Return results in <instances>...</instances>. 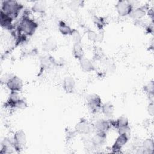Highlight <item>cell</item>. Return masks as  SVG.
I'll return each mask as SVG.
<instances>
[{"label": "cell", "mask_w": 154, "mask_h": 154, "mask_svg": "<svg viewBox=\"0 0 154 154\" xmlns=\"http://www.w3.org/2000/svg\"><path fill=\"white\" fill-rule=\"evenodd\" d=\"M100 111L107 119H111L114 115V106L109 102L102 103Z\"/></svg>", "instance_id": "obj_18"}, {"label": "cell", "mask_w": 154, "mask_h": 154, "mask_svg": "<svg viewBox=\"0 0 154 154\" xmlns=\"http://www.w3.org/2000/svg\"><path fill=\"white\" fill-rule=\"evenodd\" d=\"M73 29L64 21H60L58 23V30L64 35H70Z\"/></svg>", "instance_id": "obj_22"}, {"label": "cell", "mask_w": 154, "mask_h": 154, "mask_svg": "<svg viewBox=\"0 0 154 154\" xmlns=\"http://www.w3.org/2000/svg\"><path fill=\"white\" fill-rule=\"evenodd\" d=\"M51 55H46L41 57L40 58V67L42 69H48L55 63V60Z\"/></svg>", "instance_id": "obj_20"}, {"label": "cell", "mask_w": 154, "mask_h": 154, "mask_svg": "<svg viewBox=\"0 0 154 154\" xmlns=\"http://www.w3.org/2000/svg\"><path fill=\"white\" fill-rule=\"evenodd\" d=\"M111 127H114L117 130L120 128L127 127L129 126V120L126 116H120L116 120L109 119Z\"/></svg>", "instance_id": "obj_14"}, {"label": "cell", "mask_w": 154, "mask_h": 154, "mask_svg": "<svg viewBox=\"0 0 154 154\" xmlns=\"http://www.w3.org/2000/svg\"><path fill=\"white\" fill-rule=\"evenodd\" d=\"M13 147L17 152H22L26 144V135L22 129L16 131L12 138Z\"/></svg>", "instance_id": "obj_3"}, {"label": "cell", "mask_w": 154, "mask_h": 154, "mask_svg": "<svg viewBox=\"0 0 154 154\" xmlns=\"http://www.w3.org/2000/svg\"><path fill=\"white\" fill-rule=\"evenodd\" d=\"M31 10L32 11L35 13H43L45 10V6L41 2H36L32 6Z\"/></svg>", "instance_id": "obj_24"}, {"label": "cell", "mask_w": 154, "mask_h": 154, "mask_svg": "<svg viewBox=\"0 0 154 154\" xmlns=\"http://www.w3.org/2000/svg\"><path fill=\"white\" fill-rule=\"evenodd\" d=\"M149 8L147 5H141L134 8L129 16L136 20L142 19L147 14Z\"/></svg>", "instance_id": "obj_11"}, {"label": "cell", "mask_w": 154, "mask_h": 154, "mask_svg": "<svg viewBox=\"0 0 154 154\" xmlns=\"http://www.w3.org/2000/svg\"><path fill=\"white\" fill-rule=\"evenodd\" d=\"M22 97L20 96L19 92L17 91H10L9 94V96L8 97V99L7 102H5V105L6 106L10 108H13L14 104L21 98Z\"/></svg>", "instance_id": "obj_19"}, {"label": "cell", "mask_w": 154, "mask_h": 154, "mask_svg": "<svg viewBox=\"0 0 154 154\" xmlns=\"http://www.w3.org/2000/svg\"><path fill=\"white\" fill-rule=\"evenodd\" d=\"M72 54L74 57L78 60L84 57V52L82 43H73Z\"/></svg>", "instance_id": "obj_21"}, {"label": "cell", "mask_w": 154, "mask_h": 154, "mask_svg": "<svg viewBox=\"0 0 154 154\" xmlns=\"http://www.w3.org/2000/svg\"><path fill=\"white\" fill-rule=\"evenodd\" d=\"M13 19L1 11L0 13V25L2 28L8 31H13L14 29L13 25Z\"/></svg>", "instance_id": "obj_10"}, {"label": "cell", "mask_w": 154, "mask_h": 154, "mask_svg": "<svg viewBox=\"0 0 154 154\" xmlns=\"http://www.w3.org/2000/svg\"><path fill=\"white\" fill-rule=\"evenodd\" d=\"M93 20L95 26L97 28L99 31L103 29V28L105 26L106 23L105 19L103 17L96 16L93 17Z\"/></svg>", "instance_id": "obj_23"}, {"label": "cell", "mask_w": 154, "mask_h": 154, "mask_svg": "<svg viewBox=\"0 0 154 154\" xmlns=\"http://www.w3.org/2000/svg\"><path fill=\"white\" fill-rule=\"evenodd\" d=\"M140 153H152L154 149V141L152 138H146L141 143Z\"/></svg>", "instance_id": "obj_15"}, {"label": "cell", "mask_w": 154, "mask_h": 154, "mask_svg": "<svg viewBox=\"0 0 154 154\" xmlns=\"http://www.w3.org/2000/svg\"><path fill=\"white\" fill-rule=\"evenodd\" d=\"M57 48V42L52 37L47 38L42 44V49L45 52H51Z\"/></svg>", "instance_id": "obj_16"}, {"label": "cell", "mask_w": 154, "mask_h": 154, "mask_svg": "<svg viewBox=\"0 0 154 154\" xmlns=\"http://www.w3.org/2000/svg\"><path fill=\"white\" fill-rule=\"evenodd\" d=\"M79 62V66L81 69L85 72H93L95 70L94 66L90 59L84 57L78 60Z\"/></svg>", "instance_id": "obj_17"}, {"label": "cell", "mask_w": 154, "mask_h": 154, "mask_svg": "<svg viewBox=\"0 0 154 154\" xmlns=\"http://www.w3.org/2000/svg\"><path fill=\"white\" fill-rule=\"evenodd\" d=\"M5 85L10 91L20 92L23 87L22 80L19 76L14 75H11L5 82Z\"/></svg>", "instance_id": "obj_7"}, {"label": "cell", "mask_w": 154, "mask_h": 154, "mask_svg": "<svg viewBox=\"0 0 154 154\" xmlns=\"http://www.w3.org/2000/svg\"><path fill=\"white\" fill-rule=\"evenodd\" d=\"M94 128V132L106 133L109 131L111 128L109 119H99L93 123Z\"/></svg>", "instance_id": "obj_9"}, {"label": "cell", "mask_w": 154, "mask_h": 154, "mask_svg": "<svg viewBox=\"0 0 154 154\" xmlns=\"http://www.w3.org/2000/svg\"><path fill=\"white\" fill-rule=\"evenodd\" d=\"M133 8V4L129 1L120 0L116 4V11L118 14L122 17L129 16Z\"/></svg>", "instance_id": "obj_6"}, {"label": "cell", "mask_w": 154, "mask_h": 154, "mask_svg": "<svg viewBox=\"0 0 154 154\" xmlns=\"http://www.w3.org/2000/svg\"><path fill=\"white\" fill-rule=\"evenodd\" d=\"M27 102L26 100L22 97H21L14 105V109H24L27 107Z\"/></svg>", "instance_id": "obj_26"}, {"label": "cell", "mask_w": 154, "mask_h": 154, "mask_svg": "<svg viewBox=\"0 0 154 154\" xmlns=\"http://www.w3.org/2000/svg\"><path fill=\"white\" fill-rule=\"evenodd\" d=\"M38 26L37 22L34 19L30 17L28 14H24L19 21L17 31L18 33L29 37L35 33Z\"/></svg>", "instance_id": "obj_1"}, {"label": "cell", "mask_w": 154, "mask_h": 154, "mask_svg": "<svg viewBox=\"0 0 154 154\" xmlns=\"http://www.w3.org/2000/svg\"><path fill=\"white\" fill-rule=\"evenodd\" d=\"M102 103L101 97L97 94H90L87 97V106L93 113H96L99 111Z\"/></svg>", "instance_id": "obj_5"}, {"label": "cell", "mask_w": 154, "mask_h": 154, "mask_svg": "<svg viewBox=\"0 0 154 154\" xmlns=\"http://www.w3.org/2000/svg\"><path fill=\"white\" fill-rule=\"evenodd\" d=\"M87 35L89 40L93 42H97V32L90 29L87 30Z\"/></svg>", "instance_id": "obj_27"}, {"label": "cell", "mask_w": 154, "mask_h": 154, "mask_svg": "<svg viewBox=\"0 0 154 154\" xmlns=\"http://www.w3.org/2000/svg\"><path fill=\"white\" fill-rule=\"evenodd\" d=\"M129 138V135H128L125 134H119L118 137L116 138L114 143L111 147L112 151L114 153L119 152L122 149V148L128 143Z\"/></svg>", "instance_id": "obj_8"}, {"label": "cell", "mask_w": 154, "mask_h": 154, "mask_svg": "<svg viewBox=\"0 0 154 154\" xmlns=\"http://www.w3.org/2000/svg\"><path fill=\"white\" fill-rule=\"evenodd\" d=\"M70 36L72 38L73 43H82V36L78 30L73 29Z\"/></svg>", "instance_id": "obj_25"}, {"label": "cell", "mask_w": 154, "mask_h": 154, "mask_svg": "<svg viewBox=\"0 0 154 154\" xmlns=\"http://www.w3.org/2000/svg\"><path fill=\"white\" fill-rule=\"evenodd\" d=\"M94 135L90 138L91 141L96 149L103 146L106 141L107 134L94 132Z\"/></svg>", "instance_id": "obj_12"}, {"label": "cell", "mask_w": 154, "mask_h": 154, "mask_svg": "<svg viewBox=\"0 0 154 154\" xmlns=\"http://www.w3.org/2000/svg\"><path fill=\"white\" fill-rule=\"evenodd\" d=\"M1 11L8 15L13 19L18 16L23 5L18 1L14 0H5L1 1Z\"/></svg>", "instance_id": "obj_2"}, {"label": "cell", "mask_w": 154, "mask_h": 154, "mask_svg": "<svg viewBox=\"0 0 154 154\" xmlns=\"http://www.w3.org/2000/svg\"><path fill=\"white\" fill-rule=\"evenodd\" d=\"M153 110H154L153 103V102H151L150 103H149L148 105V111L151 116H153Z\"/></svg>", "instance_id": "obj_29"}, {"label": "cell", "mask_w": 154, "mask_h": 154, "mask_svg": "<svg viewBox=\"0 0 154 154\" xmlns=\"http://www.w3.org/2000/svg\"><path fill=\"white\" fill-rule=\"evenodd\" d=\"M75 132L78 134L83 135L92 134L94 132L93 123H90L87 119H81L75 125Z\"/></svg>", "instance_id": "obj_4"}, {"label": "cell", "mask_w": 154, "mask_h": 154, "mask_svg": "<svg viewBox=\"0 0 154 154\" xmlns=\"http://www.w3.org/2000/svg\"><path fill=\"white\" fill-rule=\"evenodd\" d=\"M80 2H78V1H72L70 3L69 5L71 8V9L72 10H76L78 8V7L80 6Z\"/></svg>", "instance_id": "obj_28"}, {"label": "cell", "mask_w": 154, "mask_h": 154, "mask_svg": "<svg viewBox=\"0 0 154 154\" xmlns=\"http://www.w3.org/2000/svg\"><path fill=\"white\" fill-rule=\"evenodd\" d=\"M76 86V81L72 76H66L63 81L62 87L64 91L67 93H72Z\"/></svg>", "instance_id": "obj_13"}]
</instances>
